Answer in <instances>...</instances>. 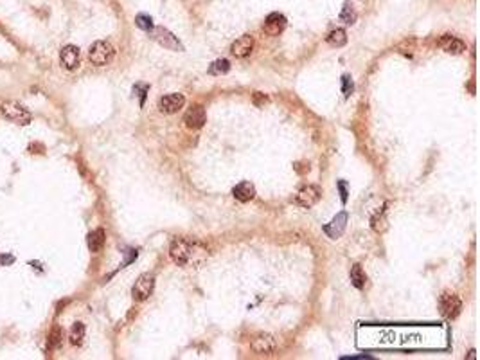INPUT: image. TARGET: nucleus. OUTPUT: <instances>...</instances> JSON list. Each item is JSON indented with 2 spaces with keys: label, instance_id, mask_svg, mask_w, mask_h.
<instances>
[{
  "label": "nucleus",
  "instance_id": "obj_1",
  "mask_svg": "<svg viewBox=\"0 0 480 360\" xmlns=\"http://www.w3.org/2000/svg\"><path fill=\"white\" fill-rule=\"evenodd\" d=\"M88 58L95 67H105V65L112 63V59L115 58V49L108 42L99 40V42L92 44L90 51H88Z\"/></svg>",
  "mask_w": 480,
  "mask_h": 360
},
{
  "label": "nucleus",
  "instance_id": "obj_2",
  "mask_svg": "<svg viewBox=\"0 0 480 360\" xmlns=\"http://www.w3.org/2000/svg\"><path fill=\"white\" fill-rule=\"evenodd\" d=\"M0 114L4 115L8 121H11V123H16V124H22V126H25V124L31 123V114H29L27 110H25L22 105L15 103V101H6V103L0 105Z\"/></svg>",
  "mask_w": 480,
  "mask_h": 360
},
{
  "label": "nucleus",
  "instance_id": "obj_3",
  "mask_svg": "<svg viewBox=\"0 0 480 360\" xmlns=\"http://www.w3.org/2000/svg\"><path fill=\"white\" fill-rule=\"evenodd\" d=\"M169 256L177 265L180 267L187 265V263L191 261V257H193V245H191L189 242L182 240V238H177V240H173V243H171Z\"/></svg>",
  "mask_w": 480,
  "mask_h": 360
},
{
  "label": "nucleus",
  "instance_id": "obj_4",
  "mask_svg": "<svg viewBox=\"0 0 480 360\" xmlns=\"http://www.w3.org/2000/svg\"><path fill=\"white\" fill-rule=\"evenodd\" d=\"M155 288V277L151 274H142L135 281L133 288H131V296H133L135 301H146L148 297L153 293Z\"/></svg>",
  "mask_w": 480,
  "mask_h": 360
},
{
  "label": "nucleus",
  "instance_id": "obj_5",
  "mask_svg": "<svg viewBox=\"0 0 480 360\" xmlns=\"http://www.w3.org/2000/svg\"><path fill=\"white\" fill-rule=\"evenodd\" d=\"M151 35L153 40L158 42V45H162L164 49H169V51H184V45L178 42V38L171 31H167L165 27H153L151 29Z\"/></svg>",
  "mask_w": 480,
  "mask_h": 360
},
{
  "label": "nucleus",
  "instance_id": "obj_6",
  "mask_svg": "<svg viewBox=\"0 0 480 360\" xmlns=\"http://www.w3.org/2000/svg\"><path fill=\"white\" fill-rule=\"evenodd\" d=\"M439 305H441V313L446 317V319H455V317L459 315V313H461V310H462L461 299H459L455 293H450V292L442 293Z\"/></svg>",
  "mask_w": 480,
  "mask_h": 360
},
{
  "label": "nucleus",
  "instance_id": "obj_7",
  "mask_svg": "<svg viewBox=\"0 0 480 360\" xmlns=\"http://www.w3.org/2000/svg\"><path fill=\"white\" fill-rule=\"evenodd\" d=\"M320 200V189L317 186H304L299 189V193L295 194V204L300 207H313Z\"/></svg>",
  "mask_w": 480,
  "mask_h": 360
},
{
  "label": "nucleus",
  "instance_id": "obj_8",
  "mask_svg": "<svg viewBox=\"0 0 480 360\" xmlns=\"http://www.w3.org/2000/svg\"><path fill=\"white\" fill-rule=\"evenodd\" d=\"M205 121H207V115H205V108L201 107V105H193L189 110L185 112L184 123L189 130H198V128H201L205 124Z\"/></svg>",
  "mask_w": 480,
  "mask_h": 360
},
{
  "label": "nucleus",
  "instance_id": "obj_9",
  "mask_svg": "<svg viewBox=\"0 0 480 360\" xmlns=\"http://www.w3.org/2000/svg\"><path fill=\"white\" fill-rule=\"evenodd\" d=\"M185 105V97L182 94H167L164 97H160L158 101V110L165 115L177 114L182 107Z\"/></svg>",
  "mask_w": 480,
  "mask_h": 360
},
{
  "label": "nucleus",
  "instance_id": "obj_10",
  "mask_svg": "<svg viewBox=\"0 0 480 360\" xmlns=\"http://www.w3.org/2000/svg\"><path fill=\"white\" fill-rule=\"evenodd\" d=\"M286 27V16L281 15V13H270L264 20V32H268L270 36H279L281 32Z\"/></svg>",
  "mask_w": 480,
  "mask_h": 360
},
{
  "label": "nucleus",
  "instance_id": "obj_11",
  "mask_svg": "<svg viewBox=\"0 0 480 360\" xmlns=\"http://www.w3.org/2000/svg\"><path fill=\"white\" fill-rule=\"evenodd\" d=\"M346 227H347V214L338 213L327 225H324V233H326L331 240H338L344 234V231H346Z\"/></svg>",
  "mask_w": 480,
  "mask_h": 360
},
{
  "label": "nucleus",
  "instance_id": "obj_12",
  "mask_svg": "<svg viewBox=\"0 0 480 360\" xmlns=\"http://www.w3.org/2000/svg\"><path fill=\"white\" fill-rule=\"evenodd\" d=\"M252 349L256 353H272V351H276V349H277L276 337L268 335V333H261V335L254 337Z\"/></svg>",
  "mask_w": 480,
  "mask_h": 360
},
{
  "label": "nucleus",
  "instance_id": "obj_13",
  "mask_svg": "<svg viewBox=\"0 0 480 360\" xmlns=\"http://www.w3.org/2000/svg\"><path fill=\"white\" fill-rule=\"evenodd\" d=\"M254 49V38L250 35H243L241 38H237L232 45H230V52H232L236 58H247Z\"/></svg>",
  "mask_w": 480,
  "mask_h": 360
},
{
  "label": "nucleus",
  "instance_id": "obj_14",
  "mask_svg": "<svg viewBox=\"0 0 480 360\" xmlns=\"http://www.w3.org/2000/svg\"><path fill=\"white\" fill-rule=\"evenodd\" d=\"M59 59H61V65H63L67 71H74L79 65V49L76 47V45H65V47L61 49Z\"/></svg>",
  "mask_w": 480,
  "mask_h": 360
},
{
  "label": "nucleus",
  "instance_id": "obj_15",
  "mask_svg": "<svg viewBox=\"0 0 480 360\" xmlns=\"http://www.w3.org/2000/svg\"><path fill=\"white\" fill-rule=\"evenodd\" d=\"M439 45L442 47V51H446L448 54H462L466 51V44L462 40L455 38V36L444 35L439 42Z\"/></svg>",
  "mask_w": 480,
  "mask_h": 360
},
{
  "label": "nucleus",
  "instance_id": "obj_16",
  "mask_svg": "<svg viewBox=\"0 0 480 360\" xmlns=\"http://www.w3.org/2000/svg\"><path fill=\"white\" fill-rule=\"evenodd\" d=\"M232 197L239 202H250L254 197H256V187L250 182H239L237 186H234Z\"/></svg>",
  "mask_w": 480,
  "mask_h": 360
},
{
  "label": "nucleus",
  "instance_id": "obj_17",
  "mask_svg": "<svg viewBox=\"0 0 480 360\" xmlns=\"http://www.w3.org/2000/svg\"><path fill=\"white\" fill-rule=\"evenodd\" d=\"M87 245L90 249V252H99L105 245V231L102 229H95L92 231L90 234L87 236Z\"/></svg>",
  "mask_w": 480,
  "mask_h": 360
},
{
  "label": "nucleus",
  "instance_id": "obj_18",
  "mask_svg": "<svg viewBox=\"0 0 480 360\" xmlns=\"http://www.w3.org/2000/svg\"><path fill=\"white\" fill-rule=\"evenodd\" d=\"M326 42L331 45V47H344V45L347 44V35L344 29H335V31H331L329 35H327Z\"/></svg>",
  "mask_w": 480,
  "mask_h": 360
},
{
  "label": "nucleus",
  "instance_id": "obj_19",
  "mask_svg": "<svg viewBox=\"0 0 480 360\" xmlns=\"http://www.w3.org/2000/svg\"><path fill=\"white\" fill-rule=\"evenodd\" d=\"M351 283H353L356 288H363L367 283V274L363 272V269L360 265L351 267Z\"/></svg>",
  "mask_w": 480,
  "mask_h": 360
},
{
  "label": "nucleus",
  "instance_id": "obj_20",
  "mask_svg": "<svg viewBox=\"0 0 480 360\" xmlns=\"http://www.w3.org/2000/svg\"><path fill=\"white\" fill-rule=\"evenodd\" d=\"M71 344L72 346H81L83 344V339H85V324L83 322H76L74 326H72L71 330Z\"/></svg>",
  "mask_w": 480,
  "mask_h": 360
},
{
  "label": "nucleus",
  "instance_id": "obj_21",
  "mask_svg": "<svg viewBox=\"0 0 480 360\" xmlns=\"http://www.w3.org/2000/svg\"><path fill=\"white\" fill-rule=\"evenodd\" d=\"M230 71V63H228V59H216L211 67H209V74L213 76H221V74H227V72Z\"/></svg>",
  "mask_w": 480,
  "mask_h": 360
},
{
  "label": "nucleus",
  "instance_id": "obj_22",
  "mask_svg": "<svg viewBox=\"0 0 480 360\" xmlns=\"http://www.w3.org/2000/svg\"><path fill=\"white\" fill-rule=\"evenodd\" d=\"M340 22H344V24H354L356 22V11H354L349 2L344 4V9L340 13Z\"/></svg>",
  "mask_w": 480,
  "mask_h": 360
},
{
  "label": "nucleus",
  "instance_id": "obj_23",
  "mask_svg": "<svg viewBox=\"0 0 480 360\" xmlns=\"http://www.w3.org/2000/svg\"><path fill=\"white\" fill-rule=\"evenodd\" d=\"M59 344H61V330H59L58 326H54V328L51 330V333H49L47 348L56 349V348H59Z\"/></svg>",
  "mask_w": 480,
  "mask_h": 360
},
{
  "label": "nucleus",
  "instance_id": "obj_24",
  "mask_svg": "<svg viewBox=\"0 0 480 360\" xmlns=\"http://www.w3.org/2000/svg\"><path fill=\"white\" fill-rule=\"evenodd\" d=\"M135 24H137V27H141L142 31H148V32L155 27L153 20H151V16H148V15H137L135 16Z\"/></svg>",
  "mask_w": 480,
  "mask_h": 360
},
{
  "label": "nucleus",
  "instance_id": "obj_25",
  "mask_svg": "<svg viewBox=\"0 0 480 360\" xmlns=\"http://www.w3.org/2000/svg\"><path fill=\"white\" fill-rule=\"evenodd\" d=\"M372 229L378 231V233H383V231L387 229V223H385V214H376V216L372 218Z\"/></svg>",
  "mask_w": 480,
  "mask_h": 360
},
{
  "label": "nucleus",
  "instance_id": "obj_26",
  "mask_svg": "<svg viewBox=\"0 0 480 360\" xmlns=\"http://www.w3.org/2000/svg\"><path fill=\"white\" fill-rule=\"evenodd\" d=\"M342 83H344V94H346V95H351V92H353V81H351L349 76H344V78H342Z\"/></svg>",
  "mask_w": 480,
  "mask_h": 360
},
{
  "label": "nucleus",
  "instance_id": "obj_27",
  "mask_svg": "<svg viewBox=\"0 0 480 360\" xmlns=\"http://www.w3.org/2000/svg\"><path fill=\"white\" fill-rule=\"evenodd\" d=\"M338 189H340V194H342V202L346 204L347 202V184L344 182V180H340L338 182Z\"/></svg>",
  "mask_w": 480,
  "mask_h": 360
}]
</instances>
